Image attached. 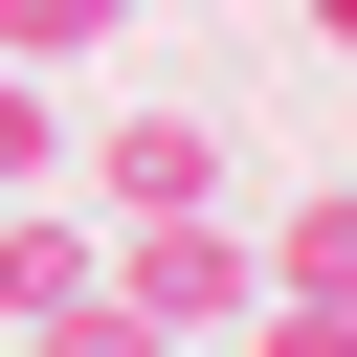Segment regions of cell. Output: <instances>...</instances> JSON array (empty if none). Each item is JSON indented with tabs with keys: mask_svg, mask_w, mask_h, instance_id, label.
<instances>
[]
</instances>
